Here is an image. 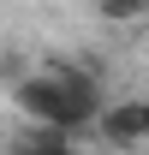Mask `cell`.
Here are the masks:
<instances>
[{"label":"cell","instance_id":"obj_1","mask_svg":"<svg viewBox=\"0 0 149 155\" xmlns=\"http://www.w3.org/2000/svg\"><path fill=\"white\" fill-rule=\"evenodd\" d=\"M12 101H18L24 119H36V125H48V131H66V137L90 131L95 114L108 107V101H101V78H95L90 66H78V60H60V66H48V72L18 78Z\"/></svg>","mask_w":149,"mask_h":155},{"label":"cell","instance_id":"obj_2","mask_svg":"<svg viewBox=\"0 0 149 155\" xmlns=\"http://www.w3.org/2000/svg\"><path fill=\"white\" fill-rule=\"evenodd\" d=\"M95 125H101V137H108L113 149H143L149 143V96H125V101H113V107H101Z\"/></svg>","mask_w":149,"mask_h":155},{"label":"cell","instance_id":"obj_3","mask_svg":"<svg viewBox=\"0 0 149 155\" xmlns=\"http://www.w3.org/2000/svg\"><path fill=\"white\" fill-rule=\"evenodd\" d=\"M12 155H84L66 131H48V125H36V131H24L18 143H12Z\"/></svg>","mask_w":149,"mask_h":155},{"label":"cell","instance_id":"obj_4","mask_svg":"<svg viewBox=\"0 0 149 155\" xmlns=\"http://www.w3.org/2000/svg\"><path fill=\"white\" fill-rule=\"evenodd\" d=\"M95 12L108 24H137V18H149V0H95Z\"/></svg>","mask_w":149,"mask_h":155},{"label":"cell","instance_id":"obj_5","mask_svg":"<svg viewBox=\"0 0 149 155\" xmlns=\"http://www.w3.org/2000/svg\"><path fill=\"white\" fill-rule=\"evenodd\" d=\"M143 155H149V143H143Z\"/></svg>","mask_w":149,"mask_h":155}]
</instances>
